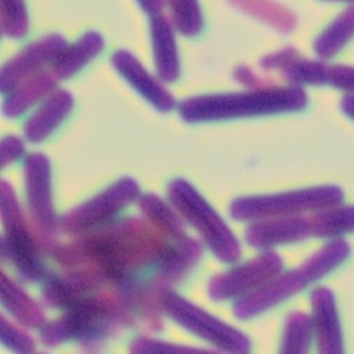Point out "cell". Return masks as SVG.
I'll return each mask as SVG.
<instances>
[{
    "label": "cell",
    "instance_id": "8fae6325",
    "mask_svg": "<svg viewBox=\"0 0 354 354\" xmlns=\"http://www.w3.org/2000/svg\"><path fill=\"white\" fill-rule=\"evenodd\" d=\"M24 183L28 209L37 227L44 234L58 230L51 189V163L47 156L33 153L24 160Z\"/></svg>",
    "mask_w": 354,
    "mask_h": 354
},
{
    "label": "cell",
    "instance_id": "e0dca14e",
    "mask_svg": "<svg viewBox=\"0 0 354 354\" xmlns=\"http://www.w3.org/2000/svg\"><path fill=\"white\" fill-rule=\"evenodd\" d=\"M201 255V244L197 243L194 239L189 237V235H186L182 240L171 241L160 263L156 267L158 272L152 279L156 281L163 288L180 281L196 267Z\"/></svg>",
    "mask_w": 354,
    "mask_h": 354
},
{
    "label": "cell",
    "instance_id": "5b68a950",
    "mask_svg": "<svg viewBox=\"0 0 354 354\" xmlns=\"http://www.w3.org/2000/svg\"><path fill=\"white\" fill-rule=\"evenodd\" d=\"M344 193L337 186H319L292 192L244 196L231 201L230 214L240 221L295 216L335 207L342 204Z\"/></svg>",
    "mask_w": 354,
    "mask_h": 354
},
{
    "label": "cell",
    "instance_id": "6da1fadb",
    "mask_svg": "<svg viewBox=\"0 0 354 354\" xmlns=\"http://www.w3.org/2000/svg\"><path fill=\"white\" fill-rule=\"evenodd\" d=\"M139 218L109 223L82 234L70 245L54 248V258L68 274L101 288L105 282L120 285L147 267H158L170 243Z\"/></svg>",
    "mask_w": 354,
    "mask_h": 354
},
{
    "label": "cell",
    "instance_id": "30bf717a",
    "mask_svg": "<svg viewBox=\"0 0 354 354\" xmlns=\"http://www.w3.org/2000/svg\"><path fill=\"white\" fill-rule=\"evenodd\" d=\"M66 46L67 40L62 35H48L24 47L2 67V93H12L23 81L41 73L46 66H51Z\"/></svg>",
    "mask_w": 354,
    "mask_h": 354
},
{
    "label": "cell",
    "instance_id": "1f68e13d",
    "mask_svg": "<svg viewBox=\"0 0 354 354\" xmlns=\"http://www.w3.org/2000/svg\"><path fill=\"white\" fill-rule=\"evenodd\" d=\"M299 55L301 54L297 48L286 47V48H282L277 53L265 55L259 64L263 70H279L281 71L282 68H285L290 62H293L295 58H298Z\"/></svg>",
    "mask_w": 354,
    "mask_h": 354
},
{
    "label": "cell",
    "instance_id": "4fadbf2b",
    "mask_svg": "<svg viewBox=\"0 0 354 354\" xmlns=\"http://www.w3.org/2000/svg\"><path fill=\"white\" fill-rule=\"evenodd\" d=\"M111 64L116 73L155 109L169 112L176 106V100L167 91V88L147 71L131 51L118 50L111 58Z\"/></svg>",
    "mask_w": 354,
    "mask_h": 354
},
{
    "label": "cell",
    "instance_id": "603a6c76",
    "mask_svg": "<svg viewBox=\"0 0 354 354\" xmlns=\"http://www.w3.org/2000/svg\"><path fill=\"white\" fill-rule=\"evenodd\" d=\"M235 9L254 16L281 33H290L297 27V16L275 0H228Z\"/></svg>",
    "mask_w": 354,
    "mask_h": 354
},
{
    "label": "cell",
    "instance_id": "484cf974",
    "mask_svg": "<svg viewBox=\"0 0 354 354\" xmlns=\"http://www.w3.org/2000/svg\"><path fill=\"white\" fill-rule=\"evenodd\" d=\"M174 28L185 37H194L203 30V13L198 0H165Z\"/></svg>",
    "mask_w": 354,
    "mask_h": 354
},
{
    "label": "cell",
    "instance_id": "7c38bea8",
    "mask_svg": "<svg viewBox=\"0 0 354 354\" xmlns=\"http://www.w3.org/2000/svg\"><path fill=\"white\" fill-rule=\"evenodd\" d=\"M308 237H312L310 218L299 214L261 218L245 228L247 243L259 250L299 243Z\"/></svg>",
    "mask_w": 354,
    "mask_h": 354
},
{
    "label": "cell",
    "instance_id": "f1b7e54d",
    "mask_svg": "<svg viewBox=\"0 0 354 354\" xmlns=\"http://www.w3.org/2000/svg\"><path fill=\"white\" fill-rule=\"evenodd\" d=\"M131 353L136 354H189V353H212V350L194 348L183 344H174L149 337H138L129 346Z\"/></svg>",
    "mask_w": 354,
    "mask_h": 354
},
{
    "label": "cell",
    "instance_id": "7a4b0ae2",
    "mask_svg": "<svg viewBox=\"0 0 354 354\" xmlns=\"http://www.w3.org/2000/svg\"><path fill=\"white\" fill-rule=\"evenodd\" d=\"M308 95L301 86H274L244 93L210 94L187 98L179 105V115L189 124L213 122L283 112H297L306 106Z\"/></svg>",
    "mask_w": 354,
    "mask_h": 354
},
{
    "label": "cell",
    "instance_id": "44dd1931",
    "mask_svg": "<svg viewBox=\"0 0 354 354\" xmlns=\"http://www.w3.org/2000/svg\"><path fill=\"white\" fill-rule=\"evenodd\" d=\"M139 209L143 216L149 220V223L156 228L162 235L171 241L182 240L186 237L185 223L182 221V216L176 209L156 194H145L139 197Z\"/></svg>",
    "mask_w": 354,
    "mask_h": 354
},
{
    "label": "cell",
    "instance_id": "f546056e",
    "mask_svg": "<svg viewBox=\"0 0 354 354\" xmlns=\"http://www.w3.org/2000/svg\"><path fill=\"white\" fill-rule=\"evenodd\" d=\"M0 332H2L0 333L2 343L8 348L16 353H33L36 350L35 340L20 328L15 326L5 316H2V322H0Z\"/></svg>",
    "mask_w": 354,
    "mask_h": 354
},
{
    "label": "cell",
    "instance_id": "ffe728a7",
    "mask_svg": "<svg viewBox=\"0 0 354 354\" xmlns=\"http://www.w3.org/2000/svg\"><path fill=\"white\" fill-rule=\"evenodd\" d=\"M0 295L3 308L26 328L41 329L46 316L41 308L28 295L3 272L0 275Z\"/></svg>",
    "mask_w": 354,
    "mask_h": 354
},
{
    "label": "cell",
    "instance_id": "836d02e7",
    "mask_svg": "<svg viewBox=\"0 0 354 354\" xmlns=\"http://www.w3.org/2000/svg\"><path fill=\"white\" fill-rule=\"evenodd\" d=\"M234 78H235V81H239L240 84L251 88V90H255V88H263V86H268L270 85V82L267 80L261 78L250 67H245V66H241L239 68H235Z\"/></svg>",
    "mask_w": 354,
    "mask_h": 354
},
{
    "label": "cell",
    "instance_id": "8992f818",
    "mask_svg": "<svg viewBox=\"0 0 354 354\" xmlns=\"http://www.w3.org/2000/svg\"><path fill=\"white\" fill-rule=\"evenodd\" d=\"M2 221L5 235L2 239V255L8 258L26 281L46 278V271L40 258L39 244L24 221L17 196L8 182H2Z\"/></svg>",
    "mask_w": 354,
    "mask_h": 354
},
{
    "label": "cell",
    "instance_id": "83f0119b",
    "mask_svg": "<svg viewBox=\"0 0 354 354\" xmlns=\"http://www.w3.org/2000/svg\"><path fill=\"white\" fill-rule=\"evenodd\" d=\"M2 35L9 39H23L30 28L24 0H2Z\"/></svg>",
    "mask_w": 354,
    "mask_h": 354
},
{
    "label": "cell",
    "instance_id": "d6986e66",
    "mask_svg": "<svg viewBox=\"0 0 354 354\" xmlns=\"http://www.w3.org/2000/svg\"><path fill=\"white\" fill-rule=\"evenodd\" d=\"M57 81L58 78L51 70L41 71L32 78L23 81L6 97L2 108L5 116L17 118L40 100L47 98L53 91H55Z\"/></svg>",
    "mask_w": 354,
    "mask_h": 354
},
{
    "label": "cell",
    "instance_id": "277c9868",
    "mask_svg": "<svg viewBox=\"0 0 354 354\" xmlns=\"http://www.w3.org/2000/svg\"><path fill=\"white\" fill-rule=\"evenodd\" d=\"M167 197L179 214L196 228L204 244L225 263L237 262L241 245L225 221L187 180L176 179L167 186Z\"/></svg>",
    "mask_w": 354,
    "mask_h": 354
},
{
    "label": "cell",
    "instance_id": "9c48e42d",
    "mask_svg": "<svg viewBox=\"0 0 354 354\" xmlns=\"http://www.w3.org/2000/svg\"><path fill=\"white\" fill-rule=\"evenodd\" d=\"M283 267L282 258L267 250L254 259L234 267L209 281V295L216 302L243 298L277 277Z\"/></svg>",
    "mask_w": 354,
    "mask_h": 354
},
{
    "label": "cell",
    "instance_id": "ba28073f",
    "mask_svg": "<svg viewBox=\"0 0 354 354\" xmlns=\"http://www.w3.org/2000/svg\"><path fill=\"white\" fill-rule=\"evenodd\" d=\"M140 189L132 177H122L104 192L80 204L78 207L58 218V230L66 234H85L109 224L135 200H139Z\"/></svg>",
    "mask_w": 354,
    "mask_h": 354
},
{
    "label": "cell",
    "instance_id": "cb8c5ba5",
    "mask_svg": "<svg viewBox=\"0 0 354 354\" xmlns=\"http://www.w3.org/2000/svg\"><path fill=\"white\" fill-rule=\"evenodd\" d=\"M312 237L336 239L342 234L354 232V205H335L317 210L310 217Z\"/></svg>",
    "mask_w": 354,
    "mask_h": 354
},
{
    "label": "cell",
    "instance_id": "52a82bcc",
    "mask_svg": "<svg viewBox=\"0 0 354 354\" xmlns=\"http://www.w3.org/2000/svg\"><path fill=\"white\" fill-rule=\"evenodd\" d=\"M160 305L167 316L177 324L221 351L248 353L251 350V340L243 332L230 326L228 323L189 302L170 289L163 293Z\"/></svg>",
    "mask_w": 354,
    "mask_h": 354
},
{
    "label": "cell",
    "instance_id": "d4e9b609",
    "mask_svg": "<svg viewBox=\"0 0 354 354\" xmlns=\"http://www.w3.org/2000/svg\"><path fill=\"white\" fill-rule=\"evenodd\" d=\"M313 335L312 316H308L304 312H292L285 320L279 351L285 354L306 353L310 347Z\"/></svg>",
    "mask_w": 354,
    "mask_h": 354
},
{
    "label": "cell",
    "instance_id": "ac0fdd59",
    "mask_svg": "<svg viewBox=\"0 0 354 354\" xmlns=\"http://www.w3.org/2000/svg\"><path fill=\"white\" fill-rule=\"evenodd\" d=\"M104 46L105 43L100 33L86 32L73 44H67L66 48L57 55L50 66L51 71L58 80L71 78L101 54Z\"/></svg>",
    "mask_w": 354,
    "mask_h": 354
},
{
    "label": "cell",
    "instance_id": "e575fe53",
    "mask_svg": "<svg viewBox=\"0 0 354 354\" xmlns=\"http://www.w3.org/2000/svg\"><path fill=\"white\" fill-rule=\"evenodd\" d=\"M136 2L142 8V10L151 17L162 15L165 8V0H136Z\"/></svg>",
    "mask_w": 354,
    "mask_h": 354
},
{
    "label": "cell",
    "instance_id": "2e32d148",
    "mask_svg": "<svg viewBox=\"0 0 354 354\" xmlns=\"http://www.w3.org/2000/svg\"><path fill=\"white\" fill-rule=\"evenodd\" d=\"M174 30L173 23L163 15L151 17L153 62L158 77L163 82H174L180 75L179 50Z\"/></svg>",
    "mask_w": 354,
    "mask_h": 354
},
{
    "label": "cell",
    "instance_id": "3957f363",
    "mask_svg": "<svg viewBox=\"0 0 354 354\" xmlns=\"http://www.w3.org/2000/svg\"><path fill=\"white\" fill-rule=\"evenodd\" d=\"M348 254L350 247L347 241L342 239L332 240L301 263L298 268L285 274L279 272L267 283L235 301L232 306L234 316L241 320L251 319L289 299L310 283L336 270L347 259Z\"/></svg>",
    "mask_w": 354,
    "mask_h": 354
},
{
    "label": "cell",
    "instance_id": "9a60e30c",
    "mask_svg": "<svg viewBox=\"0 0 354 354\" xmlns=\"http://www.w3.org/2000/svg\"><path fill=\"white\" fill-rule=\"evenodd\" d=\"M74 106V97L66 90L53 91L40 108L24 124V136L28 142L40 143L47 139L68 116Z\"/></svg>",
    "mask_w": 354,
    "mask_h": 354
},
{
    "label": "cell",
    "instance_id": "8d00e7d4",
    "mask_svg": "<svg viewBox=\"0 0 354 354\" xmlns=\"http://www.w3.org/2000/svg\"><path fill=\"white\" fill-rule=\"evenodd\" d=\"M322 2H344V3L354 5V0H322Z\"/></svg>",
    "mask_w": 354,
    "mask_h": 354
},
{
    "label": "cell",
    "instance_id": "d590c367",
    "mask_svg": "<svg viewBox=\"0 0 354 354\" xmlns=\"http://www.w3.org/2000/svg\"><path fill=\"white\" fill-rule=\"evenodd\" d=\"M340 108L348 118L354 120V94L344 95L340 101Z\"/></svg>",
    "mask_w": 354,
    "mask_h": 354
},
{
    "label": "cell",
    "instance_id": "5bb4252c",
    "mask_svg": "<svg viewBox=\"0 0 354 354\" xmlns=\"http://www.w3.org/2000/svg\"><path fill=\"white\" fill-rule=\"evenodd\" d=\"M312 322L317 343V350L322 354H340L344 350L343 332L340 317L336 306L335 295L330 289L320 286L310 295Z\"/></svg>",
    "mask_w": 354,
    "mask_h": 354
},
{
    "label": "cell",
    "instance_id": "7402d4cb",
    "mask_svg": "<svg viewBox=\"0 0 354 354\" xmlns=\"http://www.w3.org/2000/svg\"><path fill=\"white\" fill-rule=\"evenodd\" d=\"M354 39V5L343 10L313 43L315 54L320 60H329L339 54Z\"/></svg>",
    "mask_w": 354,
    "mask_h": 354
},
{
    "label": "cell",
    "instance_id": "d6a6232c",
    "mask_svg": "<svg viewBox=\"0 0 354 354\" xmlns=\"http://www.w3.org/2000/svg\"><path fill=\"white\" fill-rule=\"evenodd\" d=\"M0 160H2V167L16 162L24 153V143L17 136H6L0 143Z\"/></svg>",
    "mask_w": 354,
    "mask_h": 354
},
{
    "label": "cell",
    "instance_id": "4dcf8cb0",
    "mask_svg": "<svg viewBox=\"0 0 354 354\" xmlns=\"http://www.w3.org/2000/svg\"><path fill=\"white\" fill-rule=\"evenodd\" d=\"M328 85L347 94H354V67L353 66H329Z\"/></svg>",
    "mask_w": 354,
    "mask_h": 354
},
{
    "label": "cell",
    "instance_id": "4316f807",
    "mask_svg": "<svg viewBox=\"0 0 354 354\" xmlns=\"http://www.w3.org/2000/svg\"><path fill=\"white\" fill-rule=\"evenodd\" d=\"M329 66L320 60H306L299 55L281 70L282 77L290 85H328Z\"/></svg>",
    "mask_w": 354,
    "mask_h": 354
}]
</instances>
